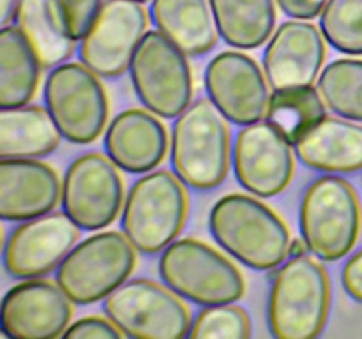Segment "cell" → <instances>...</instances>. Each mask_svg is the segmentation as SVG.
I'll use <instances>...</instances> for the list:
<instances>
[{"label": "cell", "instance_id": "e575fe53", "mask_svg": "<svg viewBox=\"0 0 362 339\" xmlns=\"http://www.w3.org/2000/svg\"><path fill=\"white\" fill-rule=\"evenodd\" d=\"M310 253L308 249V244L304 239H292L290 240V247H288V258L292 256H303V254Z\"/></svg>", "mask_w": 362, "mask_h": 339}, {"label": "cell", "instance_id": "5b68a950", "mask_svg": "<svg viewBox=\"0 0 362 339\" xmlns=\"http://www.w3.org/2000/svg\"><path fill=\"white\" fill-rule=\"evenodd\" d=\"M159 275L179 297L198 306L233 304L246 292L244 275L225 254L198 239L173 240L159 258Z\"/></svg>", "mask_w": 362, "mask_h": 339}, {"label": "cell", "instance_id": "d590c367", "mask_svg": "<svg viewBox=\"0 0 362 339\" xmlns=\"http://www.w3.org/2000/svg\"><path fill=\"white\" fill-rule=\"evenodd\" d=\"M133 2H140V4H147V2H151V0H133Z\"/></svg>", "mask_w": 362, "mask_h": 339}, {"label": "cell", "instance_id": "277c9868", "mask_svg": "<svg viewBox=\"0 0 362 339\" xmlns=\"http://www.w3.org/2000/svg\"><path fill=\"white\" fill-rule=\"evenodd\" d=\"M182 184L175 173L158 170L131 186L120 225L138 253H163L182 232L187 218V194Z\"/></svg>", "mask_w": 362, "mask_h": 339}, {"label": "cell", "instance_id": "44dd1931", "mask_svg": "<svg viewBox=\"0 0 362 339\" xmlns=\"http://www.w3.org/2000/svg\"><path fill=\"white\" fill-rule=\"evenodd\" d=\"M151 18L163 35L187 56H200L218 44L211 0H151Z\"/></svg>", "mask_w": 362, "mask_h": 339}, {"label": "cell", "instance_id": "30bf717a", "mask_svg": "<svg viewBox=\"0 0 362 339\" xmlns=\"http://www.w3.org/2000/svg\"><path fill=\"white\" fill-rule=\"evenodd\" d=\"M106 316L136 339H180L189 335L191 316L172 288L151 279H131L103 304Z\"/></svg>", "mask_w": 362, "mask_h": 339}, {"label": "cell", "instance_id": "7402d4cb", "mask_svg": "<svg viewBox=\"0 0 362 339\" xmlns=\"http://www.w3.org/2000/svg\"><path fill=\"white\" fill-rule=\"evenodd\" d=\"M62 133L48 108L16 106L0 112V155L2 159H35L52 154Z\"/></svg>", "mask_w": 362, "mask_h": 339}, {"label": "cell", "instance_id": "ac0fdd59", "mask_svg": "<svg viewBox=\"0 0 362 339\" xmlns=\"http://www.w3.org/2000/svg\"><path fill=\"white\" fill-rule=\"evenodd\" d=\"M62 201V184L49 165L35 159H2L0 215L4 221H28L49 214Z\"/></svg>", "mask_w": 362, "mask_h": 339}, {"label": "cell", "instance_id": "e0dca14e", "mask_svg": "<svg viewBox=\"0 0 362 339\" xmlns=\"http://www.w3.org/2000/svg\"><path fill=\"white\" fill-rule=\"evenodd\" d=\"M325 60L324 34L308 20L283 21L264 52V73L272 90L308 87L318 80Z\"/></svg>", "mask_w": 362, "mask_h": 339}, {"label": "cell", "instance_id": "2e32d148", "mask_svg": "<svg viewBox=\"0 0 362 339\" xmlns=\"http://www.w3.org/2000/svg\"><path fill=\"white\" fill-rule=\"evenodd\" d=\"M71 299L59 285L30 278L7 290L2 299V334L9 339H53L71 325Z\"/></svg>", "mask_w": 362, "mask_h": 339}, {"label": "cell", "instance_id": "836d02e7", "mask_svg": "<svg viewBox=\"0 0 362 339\" xmlns=\"http://www.w3.org/2000/svg\"><path fill=\"white\" fill-rule=\"evenodd\" d=\"M18 6H20V0H0V23H2V27L9 25L11 21L14 23Z\"/></svg>", "mask_w": 362, "mask_h": 339}, {"label": "cell", "instance_id": "4dcf8cb0", "mask_svg": "<svg viewBox=\"0 0 362 339\" xmlns=\"http://www.w3.org/2000/svg\"><path fill=\"white\" fill-rule=\"evenodd\" d=\"M124 332L110 318L85 316L71 323L62 338L71 339H120Z\"/></svg>", "mask_w": 362, "mask_h": 339}, {"label": "cell", "instance_id": "8fae6325", "mask_svg": "<svg viewBox=\"0 0 362 339\" xmlns=\"http://www.w3.org/2000/svg\"><path fill=\"white\" fill-rule=\"evenodd\" d=\"M117 168L101 152H87L66 170L62 208L78 228L95 232L119 218L124 205V180Z\"/></svg>", "mask_w": 362, "mask_h": 339}, {"label": "cell", "instance_id": "9c48e42d", "mask_svg": "<svg viewBox=\"0 0 362 339\" xmlns=\"http://www.w3.org/2000/svg\"><path fill=\"white\" fill-rule=\"evenodd\" d=\"M186 53L159 30L144 35L129 73L138 99L148 112L177 119L193 99V73Z\"/></svg>", "mask_w": 362, "mask_h": 339}, {"label": "cell", "instance_id": "6da1fadb", "mask_svg": "<svg viewBox=\"0 0 362 339\" xmlns=\"http://www.w3.org/2000/svg\"><path fill=\"white\" fill-rule=\"evenodd\" d=\"M209 230L218 246L255 270L276 268L288 258L292 239L285 221L255 194L219 198L209 214Z\"/></svg>", "mask_w": 362, "mask_h": 339}, {"label": "cell", "instance_id": "1f68e13d", "mask_svg": "<svg viewBox=\"0 0 362 339\" xmlns=\"http://www.w3.org/2000/svg\"><path fill=\"white\" fill-rule=\"evenodd\" d=\"M329 0H276L283 14L292 20H313L320 16Z\"/></svg>", "mask_w": 362, "mask_h": 339}, {"label": "cell", "instance_id": "5bb4252c", "mask_svg": "<svg viewBox=\"0 0 362 339\" xmlns=\"http://www.w3.org/2000/svg\"><path fill=\"white\" fill-rule=\"evenodd\" d=\"M232 162L240 186L260 198L283 193L296 172L292 143L269 122H255L239 131Z\"/></svg>", "mask_w": 362, "mask_h": 339}, {"label": "cell", "instance_id": "8992f818", "mask_svg": "<svg viewBox=\"0 0 362 339\" xmlns=\"http://www.w3.org/2000/svg\"><path fill=\"white\" fill-rule=\"evenodd\" d=\"M300 235L322 261H336L350 253L359 239L361 205L349 180L325 175L304 193L299 214Z\"/></svg>", "mask_w": 362, "mask_h": 339}, {"label": "cell", "instance_id": "83f0119b", "mask_svg": "<svg viewBox=\"0 0 362 339\" xmlns=\"http://www.w3.org/2000/svg\"><path fill=\"white\" fill-rule=\"evenodd\" d=\"M325 41L346 55H362V0H329L320 13Z\"/></svg>", "mask_w": 362, "mask_h": 339}, {"label": "cell", "instance_id": "7c38bea8", "mask_svg": "<svg viewBox=\"0 0 362 339\" xmlns=\"http://www.w3.org/2000/svg\"><path fill=\"white\" fill-rule=\"evenodd\" d=\"M148 13L133 0H105L87 34L81 37L78 55L87 67L103 78L126 73L134 52L147 34Z\"/></svg>", "mask_w": 362, "mask_h": 339}, {"label": "cell", "instance_id": "7a4b0ae2", "mask_svg": "<svg viewBox=\"0 0 362 339\" xmlns=\"http://www.w3.org/2000/svg\"><path fill=\"white\" fill-rule=\"evenodd\" d=\"M331 306V282L324 265L303 254L283 261L272 279L267 304L271 334L278 339H315Z\"/></svg>", "mask_w": 362, "mask_h": 339}, {"label": "cell", "instance_id": "f1b7e54d", "mask_svg": "<svg viewBox=\"0 0 362 339\" xmlns=\"http://www.w3.org/2000/svg\"><path fill=\"white\" fill-rule=\"evenodd\" d=\"M251 320L246 309L233 304L205 306L194 318L187 338L191 339H247Z\"/></svg>", "mask_w": 362, "mask_h": 339}, {"label": "cell", "instance_id": "ffe728a7", "mask_svg": "<svg viewBox=\"0 0 362 339\" xmlns=\"http://www.w3.org/2000/svg\"><path fill=\"white\" fill-rule=\"evenodd\" d=\"M297 157L308 168L325 173L362 170V124L325 117L296 143Z\"/></svg>", "mask_w": 362, "mask_h": 339}, {"label": "cell", "instance_id": "484cf974", "mask_svg": "<svg viewBox=\"0 0 362 339\" xmlns=\"http://www.w3.org/2000/svg\"><path fill=\"white\" fill-rule=\"evenodd\" d=\"M325 117V102L320 92L315 90L313 85H308L272 90L265 119L288 143L296 145Z\"/></svg>", "mask_w": 362, "mask_h": 339}, {"label": "cell", "instance_id": "52a82bcc", "mask_svg": "<svg viewBox=\"0 0 362 339\" xmlns=\"http://www.w3.org/2000/svg\"><path fill=\"white\" fill-rule=\"evenodd\" d=\"M136 265V247L126 233L101 232L81 240L57 268V285L74 304L106 299L127 281Z\"/></svg>", "mask_w": 362, "mask_h": 339}, {"label": "cell", "instance_id": "ba28073f", "mask_svg": "<svg viewBox=\"0 0 362 339\" xmlns=\"http://www.w3.org/2000/svg\"><path fill=\"white\" fill-rule=\"evenodd\" d=\"M45 105L67 141L87 145L98 140L108 124V95L99 74L83 62H64L49 71Z\"/></svg>", "mask_w": 362, "mask_h": 339}, {"label": "cell", "instance_id": "d4e9b609", "mask_svg": "<svg viewBox=\"0 0 362 339\" xmlns=\"http://www.w3.org/2000/svg\"><path fill=\"white\" fill-rule=\"evenodd\" d=\"M14 25L23 32L45 69L73 56L76 41L64 32L52 0H20Z\"/></svg>", "mask_w": 362, "mask_h": 339}, {"label": "cell", "instance_id": "f546056e", "mask_svg": "<svg viewBox=\"0 0 362 339\" xmlns=\"http://www.w3.org/2000/svg\"><path fill=\"white\" fill-rule=\"evenodd\" d=\"M105 0H52L53 11L64 32L74 41H81L94 23Z\"/></svg>", "mask_w": 362, "mask_h": 339}, {"label": "cell", "instance_id": "9a60e30c", "mask_svg": "<svg viewBox=\"0 0 362 339\" xmlns=\"http://www.w3.org/2000/svg\"><path fill=\"white\" fill-rule=\"evenodd\" d=\"M78 240V226L66 212L21 221L4 246V268L16 279L41 278L59 268Z\"/></svg>", "mask_w": 362, "mask_h": 339}, {"label": "cell", "instance_id": "4316f807", "mask_svg": "<svg viewBox=\"0 0 362 339\" xmlns=\"http://www.w3.org/2000/svg\"><path fill=\"white\" fill-rule=\"evenodd\" d=\"M317 90L332 113L362 122V60L339 59L329 64L318 76Z\"/></svg>", "mask_w": 362, "mask_h": 339}, {"label": "cell", "instance_id": "603a6c76", "mask_svg": "<svg viewBox=\"0 0 362 339\" xmlns=\"http://www.w3.org/2000/svg\"><path fill=\"white\" fill-rule=\"evenodd\" d=\"M41 62L16 25L0 30V108L30 102L41 78Z\"/></svg>", "mask_w": 362, "mask_h": 339}, {"label": "cell", "instance_id": "3957f363", "mask_svg": "<svg viewBox=\"0 0 362 339\" xmlns=\"http://www.w3.org/2000/svg\"><path fill=\"white\" fill-rule=\"evenodd\" d=\"M170 157L173 173L193 189H214L226 179L230 131L211 99H197L177 117Z\"/></svg>", "mask_w": 362, "mask_h": 339}, {"label": "cell", "instance_id": "d6986e66", "mask_svg": "<svg viewBox=\"0 0 362 339\" xmlns=\"http://www.w3.org/2000/svg\"><path fill=\"white\" fill-rule=\"evenodd\" d=\"M105 150L124 172L148 173L166 157L168 133L152 112L124 109L106 129Z\"/></svg>", "mask_w": 362, "mask_h": 339}, {"label": "cell", "instance_id": "cb8c5ba5", "mask_svg": "<svg viewBox=\"0 0 362 339\" xmlns=\"http://www.w3.org/2000/svg\"><path fill=\"white\" fill-rule=\"evenodd\" d=\"M219 37L237 49L269 41L276 25V0H211Z\"/></svg>", "mask_w": 362, "mask_h": 339}, {"label": "cell", "instance_id": "d6a6232c", "mask_svg": "<svg viewBox=\"0 0 362 339\" xmlns=\"http://www.w3.org/2000/svg\"><path fill=\"white\" fill-rule=\"evenodd\" d=\"M341 282L349 297L362 302V249L349 258L341 272Z\"/></svg>", "mask_w": 362, "mask_h": 339}, {"label": "cell", "instance_id": "4fadbf2b", "mask_svg": "<svg viewBox=\"0 0 362 339\" xmlns=\"http://www.w3.org/2000/svg\"><path fill=\"white\" fill-rule=\"evenodd\" d=\"M209 99L230 122L250 126L267 115L269 81L264 71L243 52H221L205 69Z\"/></svg>", "mask_w": 362, "mask_h": 339}]
</instances>
